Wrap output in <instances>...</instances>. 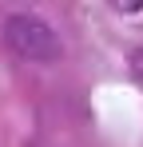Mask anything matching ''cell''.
<instances>
[{"instance_id":"cell-1","label":"cell","mask_w":143,"mask_h":147,"mask_svg":"<svg viewBox=\"0 0 143 147\" xmlns=\"http://www.w3.org/2000/svg\"><path fill=\"white\" fill-rule=\"evenodd\" d=\"M4 44L20 60H32V64H56L64 56V44L52 32V24L40 16H28V12H16L4 20Z\"/></svg>"},{"instance_id":"cell-2","label":"cell","mask_w":143,"mask_h":147,"mask_svg":"<svg viewBox=\"0 0 143 147\" xmlns=\"http://www.w3.org/2000/svg\"><path fill=\"white\" fill-rule=\"evenodd\" d=\"M127 68H131V76L143 84V48H135L131 56H127Z\"/></svg>"},{"instance_id":"cell-3","label":"cell","mask_w":143,"mask_h":147,"mask_svg":"<svg viewBox=\"0 0 143 147\" xmlns=\"http://www.w3.org/2000/svg\"><path fill=\"white\" fill-rule=\"evenodd\" d=\"M107 4H111L115 12H127V16H131V12H143V0H107Z\"/></svg>"}]
</instances>
